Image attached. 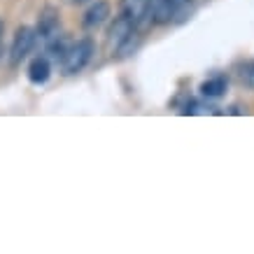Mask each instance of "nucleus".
<instances>
[{"instance_id":"obj_8","label":"nucleus","mask_w":254,"mask_h":254,"mask_svg":"<svg viewBox=\"0 0 254 254\" xmlns=\"http://www.w3.org/2000/svg\"><path fill=\"white\" fill-rule=\"evenodd\" d=\"M226 86H229V79L219 75V77H212L208 82H203L200 84V93L205 96V98H219L224 91H226Z\"/></svg>"},{"instance_id":"obj_14","label":"nucleus","mask_w":254,"mask_h":254,"mask_svg":"<svg viewBox=\"0 0 254 254\" xmlns=\"http://www.w3.org/2000/svg\"><path fill=\"white\" fill-rule=\"evenodd\" d=\"M0 35H2V21H0Z\"/></svg>"},{"instance_id":"obj_13","label":"nucleus","mask_w":254,"mask_h":254,"mask_svg":"<svg viewBox=\"0 0 254 254\" xmlns=\"http://www.w3.org/2000/svg\"><path fill=\"white\" fill-rule=\"evenodd\" d=\"M75 2H77V5H82V2H86V0H75Z\"/></svg>"},{"instance_id":"obj_11","label":"nucleus","mask_w":254,"mask_h":254,"mask_svg":"<svg viewBox=\"0 0 254 254\" xmlns=\"http://www.w3.org/2000/svg\"><path fill=\"white\" fill-rule=\"evenodd\" d=\"M240 77H243V82H245V86H250V89H254V63H250L243 72H240Z\"/></svg>"},{"instance_id":"obj_1","label":"nucleus","mask_w":254,"mask_h":254,"mask_svg":"<svg viewBox=\"0 0 254 254\" xmlns=\"http://www.w3.org/2000/svg\"><path fill=\"white\" fill-rule=\"evenodd\" d=\"M91 56H93V42L89 38L70 45L65 56H63V63H61L63 72H65V75H77V72H82V70L86 68V63L91 61Z\"/></svg>"},{"instance_id":"obj_10","label":"nucleus","mask_w":254,"mask_h":254,"mask_svg":"<svg viewBox=\"0 0 254 254\" xmlns=\"http://www.w3.org/2000/svg\"><path fill=\"white\" fill-rule=\"evenodd\" d=\"M208 112H215V110L208 108V105H203V103H198V100L187 103L185 110H182V115H208Z\"/></svg>"},{"instance_id":"obj_2","label":"nucleus","mask_w":254,"mask_h":254,"mask_svg":"<svg viewBox=\"0 0 254 254\" xmlns=\"http://www.w3.org/2000/svg\"><path fill=\"white\" fill-rule=\"evenodd\" d=\"M35 47V31L28 28V26H21L19 31H16L14 40H12V49H9V59H12V65L16 63H21L26 56L31 54V49Z\"/></svg>"},{"instance_id":"obj_4","label":"nucleus","mask_w":254,"mask_h":254,"mask_svg":"<svg viewBox=\"0 0 254 254\" xmlns=\"http://www.w3.org/2000/svg\"><path fill=\"white\" fill-rule=\"evenodd\" d=\"M145 7L149 9V14L154 19V26H166L177 14V5L173 0H147Z\"/></svg>"},{"instance_id":"obj_6","label":"nucleus","mask_w":254,"mask_h":254,"mask_svg":"<svg viewBox=\"0 0 254 254\" xmlns=\"http://www.w3.org/2000/svg\"><path fill=\"white\" fill-rule=\"evenodd\" d=\"M135 31V21L133 19H128V16H124V14H119L115 19V23H112V28H110V47H119L124 42V40L128 38L131 33Z\"/></svg>"},{"instance_id":"obj_3","label":"nucleus","mask_w":254,"mask_h":254,"mask_svg":"<svg viewBox=\"0 0 254 254\" xmlns=\"http://www.w3.org/2000/svg\"><path fill=\"white\" fill-rule=\"evenodd\" d=\"M38 38L42 40L45 45L54 42L56 38H61V26H59V16H56V12L47 9L45 14L40 16L38 28H35V40Z\"/></svg>"},{"instance_id":"obj_7","label":"nucleus","mask_w":254,"mask_h":254,"mask_svg":"<svg viewBox=\"0 0 254 254\" xmlns=\"http://www.w3.org/2000/svg\"><path fill=\"white\" fill-rule=\"evenodd\" d=\"M52 75V63L47 56H38V59H33L31 65H28V79H31L33 84H45L47 79Z\"/></svg>"},{"instance_id":"obj_12","label":"nucleus","mask_w":254,"mask_h":254,"mask_svg":"<svg viewBox=\"0 0 254 254\" xmlns=\"http://www.w3.org/2000/svg\"><path fill=\"white\" fill-rule=\"evenodd\" d=\"M173 2L177 5V12H180V7H182V5H187V2H191V0H173Z\"/></svg>"},{"instance_id":"obj_5","label":"nucleus","mask_w":254,"mask_h":254,"mask_svg":"<svg viewBox=\"0 0 254 254\" xmlns=\"http://www.w3.org/2000/svg\"><path fill=\"white\" fill-rule=\"evenodd\" d=\"M110 12H112V7H110L108 0H96L91 7L86 9L84 19H82V23H84L86 31H93V28H98V26H103V23L108 21Z\"/></svg>"},{"instance_id":"obj_9","label":"nucleus","mask_w":254,"mask_h":254,"mask_svg":"<svg viewBox=\"0 0 254 254\" xmlns=\"http://www.w3.org/2000/svg\"><path fill=\"white\" fill-rule=\"evenodd\" d=\"M140 35H142V33H140L138 28H135V31H133L131 35H128V38L124 40L122 45H119V47L115 49V52H117V59H126V56H131L133 52H135V49L140 47Z\"/></svg>"}]
</instances>
